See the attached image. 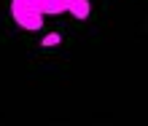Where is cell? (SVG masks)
<instances>
[{"label":"cell","instance_id":"obj_1","mask_svg":"<svg viewBox=\"0 0 148 126\" xmlns=\"http://www.w3.org/2000/svg\"><path fill=\"white\" fill-rule=\"evenodd\" d=\"M75 0H11V16L22 30L38 32L43 27V16L70 14Z\"/></svg>","mask_w":148,"mask_h":126},{"label":"cell","instance_id":"obj_2","mask_svg":"<svg viewBox=\"0 0 148 126\" xmlns=\"http://www.w3.org/2000/svg\"><path fill=\"white\" fill-rule=\"evenodd\" d=\"M59 40H62V35H59V32H49V35H43L40 46H43V48H51V46H57Z\"/></svg>","mask_w":148,"mask_h":126}]
</instances>
